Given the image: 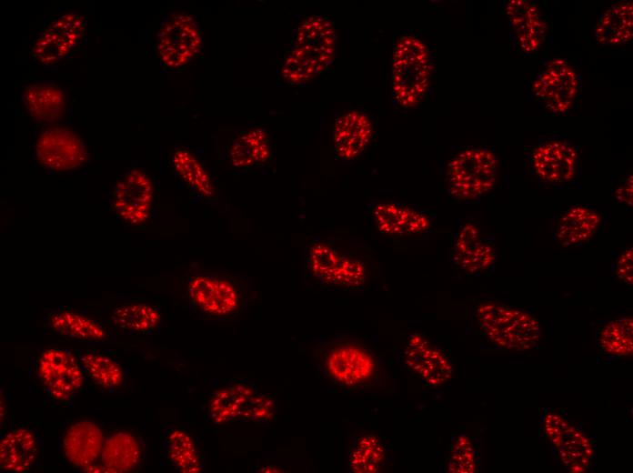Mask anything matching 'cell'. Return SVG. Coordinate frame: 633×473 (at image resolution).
<instances>
[{
	"mask_svg": "<svg viewBox=\"0 0 633 473\" xmlns=\"http://www.w3.org/2000/svg\"><path fill=\"white\" fill-rule=\"evenodd\" d=\"M111 320L122 330L149 334L159 327L161 314L149 304L131 303L117 306L113 310Z\"/></svg>",
	"mask_w": 633,
	"mask_h": 473,
	"instance_id": "30",
	"label": "cell"
},
{
	"mask_svg": "<svg viewBox=\"0 0 633 473\" xmlns=\"http://www.w3.org/2000/svg\"><path fill=\"white\" fill-rule=\"evenodd\" d=\"M496 258L491 245L472 223L465 224L458 232L453 248V260L463 270L474 274L487 269Z\"/></svg>",
	"mask_w": 633,
	"mask_h": 473,
	"instance_id": "20",
	"label": "cell"
},
{
	"mask_svg": "<svg viewBox=\"0 0 633 473\" xmlns=\"http://www.w3.org/2000/svg\"><path fill=\"white\" fill-rule=\"evenodd\" d=\"M23 99L30 115L45 122L59 118L65 106L64 92L52 85L30 86L25 90Z\"/></svg>",
	"mask_w": 633,
	"mask_h": 473,
	"instance_id": "28",
	"label": "cell"
},
{
	"mask_svg": "<svg viewBox=\"0 0 633 473\" xmlns=\"http://www.w3.org/2000/svg\"><path fill=\"white\" fill-rule=\"evenodd\" d=\"M190 301L202 312L219 317L234 315L242 302V295L231 279L223 276L200 274L187 283Z\"/></svg>",
	"mask_w": 633,
	"mask_h": 473,
	"instance_id": "8",
	"label": "cell"
},
{
	"mask_svg": "<svg viewBox=\"0 0 633 473\" xmlns=\"http://www.w3.org/2000/svg\"><path fill=\"white\" fill-rule=\"evenodd\" d=\"M202 36L197 24L187 14L169 15L157 35V50L162 63L168 68H179L198 54Z\"/></svg>",
	"mask_w": 633,
	"mask_h": 473,
	"instance_id": "5",
	"label": "cell"
},
{
	"mask_svg": "<svg viewBox=\"0 0 633 473\" xmlns=\"http://www.w3.org/2000/svg\"><path fill=\"white\" fill-rule=\"evenodd\" d=\"M578 89L576 72L563 59L548 63L533 84L536 96L550 111L563 113L573 104Z\"/></svg>",
	"mask_w": 633,
	"mask_h": 473,
	"instance_id": "11",
	"label": "cell"
},
{
	"mask_svg": "<svg viewBox=\"0 0 633 473\" xmlns=\"http://www.w3.org/2000/svg\"><path fill=\"white\" fill-rule=\"evenodd\" d=\"M85 22L76 13H67L53 22L36 39L32 53L44 65L56 64L80 42Z\"/></svg>",
	"mask_w": 633,
	"mask_h": 473,
	"instance_id": "9",
	"label": "cell"
},
{
	"mask_svg": "<svg viewBox=\"0 0 633 473\" xmlns=\"http://www.w3.org/2000/svg\"><path fill=\"white\" fill-rule=\"evenodd\" d=\"M633 35V6L631 2L617 4L607 9L599 17L596 28V40L608 45L627 43Z\"/></svg>",
	"mask_w": 633,
	"mask_h": 473,
	"instance_id": "26",
	"label": "cell"
},
{
	"mask_svg": "<svg viewBox=\"0 0 633 473\" xmlns=\"http://www.w3.org/2000/svg\"><path fill=\"white\" fill-rule=\"evenodd\" d=\"M78 357L85 373L98 387L109 390L122 384V368L113 358L93 351L81 352Z\"/></svg>",
	"mask_w": 633,
	"mask_h": 473,
	"instance_id": "32",
	"label": "cell"
},
{
	"mask_svg": "<svg viewBox=\"0 0 633 473\" xmlns=\"http://www.w3.org/2000/svg\"><path fill=\"white\" fill-rule=\"evenodd\" d=\"M306 263L311 274L328 286L357 287L366 279V267L361 260L347 257L325 242L309 247Z\"/></svg>",
	"mask_w": 633,
	"mask_h": 473,
	"instance_id": "7",
	"label": "cell"
},
{
	"mask_svg": "<svg viewBox=\"0 0 633 473\" xmlns=\"http://www.w3.org/2000/svg\"><path fill=\"white\" fill-rule=\"evenodd\" d=\"M617 276L623 282L632 285L633 283V250L632 247L626 249L620 256L617 264Z\"/></svg>",
	"mask_w": 633,
	"mask_h": 473,
	"instance_id": "38",
	"label": "cell"
},
{
	"mask_svg": "<svg viewBox=\"0 0 633 473\" xmlns=\"http://www.w3.org/2000/svg\"><path fill=\"white\" fill-rule=\"evenodd\" d=\"M578 153L570 144L554 140L538 146L533 152L536 174L549 183H566L575 175Z\"/></svg>",
	"mask_w": 633,
	"mask_h": 473,
	"instance_id": "16",
	"label": "cell"
},
{
	"mask_svg": "<svg viewBox=\"0 0 633 473\" xmlns=\"http://www.w3.org/2000/svg\"><path fill=\"white\" fill-rule=\"evenodd\" d=\"M35 154L43 166L57 171L75 168L86 159V151L80 138L70 130L60 127L41 134Z\"/></svg>",
	"mask_w": 633,
	"mask_h": 473,
	"instance_id": "13",
	"label": "cell"
},
{
	"mask_svg": "<svg viewBox=\"0 0 633 473\" xmlns=\"http://www.w3.org/2000/svg\"><path fill=\"white\" fill-rule=\"evenodd\" d=\"M476 318L486 337L496 346L509 350H528L538 342V321L523 309L495 301H485Z\"/></svg>",
	"mask_w": 633,
	"mask_h": 473,
	"instance_id": "2",
	"label": "cell"
},
{
	"mask_svg": "<svg viewBox=\"0 0 633 473\" xmlns=\"http://www.w3.org/2000/svg\"><path fill=\"white\" fill-rule=\"evenodd\" d=\"M231 165L243 170H251L266 163L272 156L270 137L261 127L240 133L230 146L228 153Z\"/></svg>",
	"mask_w": 633,
	"mask_h": 473,
	"instance_id": "23",
	"label": "cell"
},
{
	"mask_svg": "<svg viewBox=\"0 0 633 473\" xmlns=\"http://www.w3.org/2000/svg\"><path fill=\"white\" fill-rule=\"evenodd\" d=\"M256 392V386L246 379L217 389L208 404L210 419L217 425L238 420L242 410Z\"/></svg>",
	"mask_w": 633,
	"mask_h": 473,
	"instance_id": "24",
	"label": "cell"
},
{
	"mask_svg": "<svg viewBox=\"0 0 633 473\" xmlns=\"http://www.w3.org/2000/svg\"><path fill=\"white\" fill-rule=\"evenodd\" d=\"M404 357L409 368L430 386L444 384L452 376L453 366L447 355L418 333L409 336Z\"/></svg>",
	"mask_w": 633,
	"mask_h": 473,
	"instance_id": "15",
	"label": "cell"
},
{
	"mask_svg": "<svg viewBox=\"0 0 633 473\" xmlns=\"http://www.w3.org/2000/svg\"><path fill=\"white\" fill-rule=\"evenodd\" d=\"M372 133V123L364 113L353 110L342 115L333 128L336 156L343 160L357 158L366 149Z\"/></svg>",
	"mask_w": 633,
	"mask_h": 473,
	"instance_id": "17",
	"label": "cell"
},
{
	"mask_svg": "<svg viewBox=\"0 0 633 473\" xmlns=\"http://www.w3.org/2000/svg\"><path fill=\"white\" fill-rule=\"evenodd\" d=\"M82 469L85 472H111V470L105 465L101 466L95 463L88 465Z\"/></svg>",
	"mask_w": 633,
	"mask_h": 473,
	"instance_id": "40",
	"label": "cell"
},
{
	"mask_svg": "<svg viewBox=\"0 0 633 473\" xmlns=\"http://www.w3.org/2000/svg\"><path fill=\"white\" fill-rule=\"evenodd\" d=\"M177 174L189 186L205 197L215 195V187L207 171L198 159L188 150L178 148L172 157Z\"/></svg>",
	"mask_w": 633,
	"mask_h": 473,
	"instance_id": "34",
	"label": "cell"
},
{
	"mask_svg": "<svg viewBox=\"0 0 633 473\" xmlns=\"http://www.w3.org/2000/svg\"><path fill=\"white\" fill-rule=\"evenodd\" d=\"M165 447L173 465L184 473H199L204 464L192 436L178 428H170L166 434Z\"/></svg>",
	"mask_w": 633,
	"mask_h": 473,
	"instance_id": "29",
	"label": "cell"
},
{
	"mask_svg": "<svg viewBox=\"0 0 633 473\" xmlns=\"http://www.w3.org/2000/svg\"><path fill=\"white\" fill-rule=\"evenodd\" d=\"M429 54L426 45L413 35L402 36L392 60V88L396 100L404 107L417 105L428 87Z\"/></svg>",
	"mask_w": 633,
	"mask_h": 473,
	"instance_id": "3",
	"label": "cell"
},
{
	"mask_svg": "<svg viewBox=\"0 0 633 473\" xmlns=\"http://www.w3.org/2000/svg\"><path fill=\"white\" fill-rule=\"evenodd\" d=\"M448 470L453 473H473L477 471L476 456L468 437L461 435L452 444Z\"/></svg>",
	"mask_w": 633,
	"mask_h": 473,
	"instance_id": "36",
	"label": "cell"
},
{
	"mask_svg": "<svg viewBox=\"0 0 633 473\" xmlns=\"http://www.w3.org/2000/svg\"><path fill=\"white\" fill-rule=\"evenodd\" d=\"M337 34L333 24L321 15L310 16L296 29L282 75L290 84H304L325 72L333 63Z\"/></svg>",
	"mask_w": 633,
	"mask_h": 473,
	"instance_id": "1",
	"label": "cell"
},
{
	"mask_svg": "<svg viewBox=\"0 0 633 473\" xmlns=\"http://www.w3.org/2000/svg\"><path fill=\"white\" fill-rule=\"evenodd\" d=\"M276 405L275 399L267 395L256 392L242 410L238 419L267 423L276 414Z\"/></svg>",
	"mask_w": 633,
	"mask_h": 473,
	"instance_id": "37",
	"label": "cell"
},
{
	"mask_svg": "<svg viewBox=\"0 0 633 473\" xmlns=\"http://www.w3.org/2000/svg\"><path fill=\"white\" fill-rule=\"evenodd\" d=\"M386 458V449L377 437L367 434L357 438L349 451L348 466L355 473L379 472Z\"/></svg>",
	"mask_w": 633,
	"mask_h": 473,
	"instance_id": "33",
	"label": "cell"
},
{
	"mask_svg": "<svg viewBox=\"0 0 633 473\" xmlns=\"http://www.w3.org/2000/svg\"><path fill=\"white\" fill-rule=\"evenodd\" d=\"M507 15L520 49L527 54L536 52L544 42L547 28L539 8L527 0H510Z\"/></svg>",
	"mask_w": 633,
	"mask_h": 473,
	"instance_id": "18",
	"label": "cell"
},
{
	"mask_svg": "<svg viewBox=\"0 0 633 473\" xmlns=\"http://www.w3.org/2000/svg\"><path fill=\"white\" fill-rule=\"evenodd\" d=\"M104 436L97 425L83 420L72 425L63 438V450L68 461L77 468L95 463L101 454Z\"/></svg>",
	"mask_w": 633,
	"mask_h": 473,
	"instance_id": "21",
	"label": "cell"
},
{
	"mask_svg": "<svg viewBox=\"0 0 633 473\" xmlns=\"http://www.w3.org/2000/svg\"><path fill=\"white\" fill-rule=\"evenodd\" d=\"M449 193L459 200H473L489 192L497 178V159L487 148H468L447 166Z\"/></svg>",
	"mask_w": 633,
	"mask_h": 473,
	"instance_id": "4",
	"label": "cell"
},
{
	"mask_svg": "<svg viewBox=\"0 0 633 473\" xmlns=\"http://www.w3.org/2000/svg\"><path fill=\"white\" fill-rule=\"evenodd\" d=\"M38 452L39 439L35 433L25 427H15L1 438V469L13 473L26 472L35 463Z\"/></svg>",
	"mask_w": 633,
	"mask_h": 473,
	"instance_id": "19",
	"label": "cell"
},
{
	"mask_svg": "<svg viewBox=\"0 0 633 473\" xmlns=\"http://www.w3.org/2000/svg\"><path fill=\"white\" fill-rule=\"evenodd\" d=\"M49 324L55 332L71 338L101 341L106 337L101 323L72 311L53 314L49 318Z\"/></svg>",
	"mask_w": 633,
	"mask_h": 473,
	"instance_id": "31",
	"label": "cell"
},
{
	"mask_svg": "<svg viewBox=\"0 0 633 473\" xmlns=\"http://www.w3.org/2000/svg\"><path fill=\"white\" fill-rule=\"evenodd\" d=\"M545 430L558 448L565 468L572 473L586 471L594 457L593 446L586 435L554 413L547 415Z\"/></svg>",
	"mask_w": 633,
	"mask_h": 473,
	"instance_id": "10",
	"label": "cell"
},
{
	"mask_svg": "<svg viewBox=\"0 0 633 473\" xmlns=\"http://www.w3.org/2000/svg\"><path fill=\"white\" fill-rule=\"evenodd\" d=\"M373 214L378 230L389 236L419 234L430 226L424 213L397 203L378 204Z\"/></svg>",
	"mask_w": 633,
	"mask_h": 473,
	"instance_id": "22",
	"label": "cell"
},
{
	"mask_svg": "<svg viewBox=\"0 0 633 473\" xmlns=\"http://www.w3.org/2000/svg\"><path fill=\"white\" fill-rule=\"evenodd\" d=\"M602 349L613 356H629L633 352V319L623 317L607 324L600 332Z\"/></svg>",
	"mask_w": 633,
	"mask_h": 473,
	"instance_id": "35",
	"label": "cell"
},
{
	"mask_svg": "<svg viewBox=\"0 0 633 473\" xmlns=\"http://www.w3.org/2000/svg\"><path fill=\"white\" fill-rule=\"evenodd\" d=\"M618 201L632 206V176H629L616 191Z\"/></svg>",
	"mask_w": 633,
	"mask_h": 473,
	"instance_id": "39",
	"label": "cell"
},
{
	"mask_svg": "<svg viewBox=\"0 0 633 473\" xmlns=\"http://www.w3.org/2000/svg\"><path fill=\"white\" fill-rule=\"evenodd\" d=\"M100 455L103 464L111 472H129L140 462L141 448L133 435L116 432L104 441Z\"/></svg>",
	"mask_w": 633,
	"mask_h": 473,
	"instance_id": "27",
	"label": "cell"
},
{
	"mask_svg": "<svg viewBox=\"0 0 633 473\" xmlns=\"http://www.w3.org/2000/svg\"><path fill=\"white\" fill-rule=\"evenodd\" d=\"M36 374L46 393L53 398L68 400L80 389L85 371L69 350L52 347L37 359Z\"/></svg>",
	"mask_w": 633,
	"mask_h": 473,
	"instance_id": "6",
	"label": "cell"
},
{
	"mask_svg": "<svg viewBox=\"0 0 633 473\" xmlns=\"http://www.w3.org/2000/svg\"><path fill=\"white\" fill-rule=\"evenodd\" d=\"M153 185L139 169L129 171L116 185L114 206L118 216L131 225L145 223L153 202Z\"/></svg>",
	"mask_w": 633,
	"mask_h": 473,
	"instance_id": "14",
	"label": "cell"
},
{
	"mask_svg": "<svg viewBox=\"0 0 633 473\" xmlns=\"http://www.w3.org/2000/svg\"><path fill=\"white\" fill-rule=\"evenodd\" d=\"M325 366L329 376L346 387H355L368 381L376 371V360L364 347L350 342L332 347Z\"/></svg>",
	"mask_w": 633,
	"mask_h": 473,
	"instance_id": "12",
	"label": "cell"
},
{
	"mask_svg": "<svg viewBox=\"0 0 633 473\" xmlns=\"http://www.w3.org/2000/svg\"><path fill=\"white\" fill-rule=\"evenodd\" d=\"M600 216L584 206L568 209L558 220L556 237L565 247H572L588 241L597 231Z\"/></svg>",
	"mask_w": 633,
	"mask_h": 473,
	"instance_id": "25",
	"label": "cell"
}]
</instances>
